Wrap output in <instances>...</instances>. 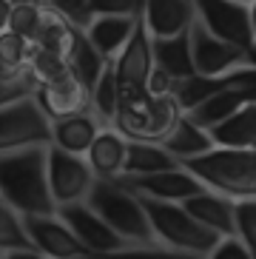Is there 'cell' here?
<instances>
[{
	"instance_id": "21",
	"label": "cell",
	"mask_w": 256,
	"mask_h": 259,
	"mask_svg": "<svg viewBox=\"0 0 256 259\" xmlns=\"http://www.w3.org/2000/svg\"><path fill=\"white\" fill-rule=\"evenodd\" d=\"M211 137L217 148H234V151L256 148V103H248L234 117L211 128Z\"/></svg>"
},
{
	"instance_id": "42",
	"label": "cell",
	"mask_w": 256,
	"mask_h": 259,
	"mask_svg": "<svg viewBox=\"0 0 256 259\" xmlns=\"http://www.w3.org/2000/svg\"><path fill=\"white\" fill-rule=\"evenodd\" d=\"M236 3H245V6H250V3H253V0H236Z\"/></svg>"
},
{
	"instance_id": "20",
	"label": "cell",
	"mask_w": 256,
	"mask_h": 259,
	"mask_svg": "<svg viewBox=\"0 0 256 259\" xmlns=\"http://www.w3.org/2000/svg\"><path fill=\"white\" fill-rule=\"evenodd\" d=\"M106 128L97 114H77L68 120L54 122V145L68 154H89L94 140L100 137V131Z\"/></svg>"
},
{
	"instance_id": "9",
	"label": "cell",
	"mask_w": 256,
	"mask_h": 259,
	"mask_svg": "<svg viewBox=\"0 0 256 259\" xmlns=\"http://www.w3.org/2000/svg\"><path fill=\"white\" fill-rule=\"evenodd\" d=\"M191 49H194L196 74L202 77H222L234 69H242V66H253L250 52L219 40L199 20H194V26H191Z\"/></svg>"
},
{
	"instance_id": "5",
	"label": "cell",
	"mask_w": 256,
	"mask_h": 259,
	"mask_svg": "<svg viewBox=\"0 0 256 259\" xmlns=\"http://www.w3.org/2000/svg\"><path fill=\"white\" fill-rule=\"evenodd\" d=\"M117 234L131 245H157V234L151 228L148 211L140 197L128 191L120 180H97L91 197L86 199Z\"/></svg>"
},
{
	"instance_id": "22",
	"label": "cell",
	"mask_w": 256,
	"mask_h": 259,
	"mask_svg": "<svg viewBox=\"0 0 256 259\" xmlns=\"http://www.w3.org/2000/svg\"><path fill=\"white\" fill-rule=\"evenodd\" d=\"M250 100H248V92L245 89H222V92L211 94V97L199 103L196 108H191L188 117L196 122V125H202V128H217L219 122H225L228 117H234L239 108H245Z\"/></svg>"
},
{
	"instance_id": "11",
	"label": "cell",
	"mask_w": 256,
	"mask_h": 259,
	"mask_svg": "<svg viewBox=\"0 0 256 259\" xmlns=\"http://www.w3.org/2000/svg\"><path fill=\"white\" fill-rule=\"evenodd\" d=\"M57 213L66 220L68 228L77 234V239L86 245L89 253H114V251H122V248H131V242H125L89 202L63 205Z\"/></svg>"
},
{
	"instance_id": "34",
	"label": "cell",
	"mask_w": 256,
	"mask_h": 259,
	"mask_svg": "<svg viewBox=\"0 0 256 259\" xmlns=\"http://www.w3.org/2000/svg\"><path fill=\"white\" fill-rule=\"evenodd\" d=\"M236 236L250 248L256 256V199L236 202Z\"/></svg>"
},
{
	"instance_id": "29",
	"label": "cell",
	"mask_w": 256,
	"mask_h": 259,
	"mask_svg": "<svg viewBox=\"0 0 256 259\" xmlns=\"http://www.w3.org/2000/svg\"><path fill=\"white\" fill-rule=\"evenodd\" d=\"M86 259H205V256L177 251V248L157 242V245H131V248H122V251L114 253H89Z\"/></svg>"
},
{
	"instance_id": "44",
	"label": "cell",
	"mask_w": 256,
	"mask_h": 259,
	"mask_svg": "<svg viewBox=\"0 0 256 259\" xmlns=\"http://www.w3.org/2000/svg\"><path fill=\"white\" fill-rule=\"evenodd\" d=\"M253 259H256V256H253Z\"/></svg>"
},
{
	"instance_id": "7",
	"label": "cell",
	"mask_w": 256,
	"mask_h": 259,
	"mask_svg": "<svg viewBox=\"0 0 256 259\" xmlns=\"http://www.w3.org/2000/svg\"><path fill=\"white\" fill-rule=\"evenodd\" d=\"M100 177L94 174L89 157L83 154H68L57 145L49 148V185H52L57 208L77 205L91 197Z\"/></svg>"
},
{
	"instance_id": "8",
	"label": "cell",
	"mask_w": 256,
	"mask_h": 259,
	"mask_svg": "<svg viewBox=\"0 0 256 259\" xmlns=\"http://www.w3.org/2000/svg\"><path fill=\"white\" fill-rule=\"evenodd\" d=\"M194 6H196V20L211 34H217L225 43L245 49L253 57L256 34L253 26H250V6L236 3V0H194Z\"/></svg>"
},
{
	"instance_id": "23",
	"label": "cell",
	"mask_w": 256,
	"mask_h": 259,
	"mask_svg": "<svg viewBox=\"0 0 256 259\" xmlns=\"http://www.w3.org/2000/svg\"><path fill=\"white\" fill-rule=\"evenodd\" d=\"M162 148H165L168 154H174L180 162H188V160H194V157H202V154L214 151L217 145H214L211 131L202 128V125H196V122L185 114L182 122L177 125V131L162 143Z\"/></svg>"
},
{
	"instance_id": "27",
	"label": "cell",
	"mask_w": 256,
	"mask_h": 259,
	"mask_svg": "<svg viewBox=\"0 0 256 259\" xmlns=\"http://www.w3.org/2000/svg\"><path fill=\"white\" fill-rule=\"evenodd\" d=\"M106 66H108V60L91 46V40L86 37V31H83L80 40H77L74 52H71V74H74L77 80H83L89 89H94V85L100 83L103 71H106Z\"/></svg>"
},
{
	"instance_id": "2",
	"label": "cell",
	"mask_w": 256,
	"mask_h": 259,
	"mask_svg": "<svg viewBox=\"0 0 256 259\" xmlns=\"http://www.w3.org/2000/svg\"><path fill=\"white\" fill-rule=\"evenodd\" d=\"M185 117V108L177 94L154 97L145 89H125L122 85V103L114 120V128L131 143H157L162 145L171 137L177 125Z\"/></svg>"
},
{
	"instance_id": "10",
	"label": "cell",
	"mask_w": 256,
	"mask_h": 259,
	"mask_svg": "<svg viewBox=\"0 0 256 259\" xmlns=\"http://www.w3.org/2000/svg\"><path fill=\"white\" fill-rule=\"evenodd\" d=\"M114 180H120L128 191H134L140 197L165 199V202H185V199L196 197V194H202L208 188L185 165L174 168V171H159V174H143V177L120 174V177H114Z\"/></svg>"
},
{
	"instance_id": "16",
	"label": "cell",
	"mask_w": 256,
	"mask_h": 259,
	"mask_svg": "<svg viewBox=\"0 0 256 259\" xmlns=\"http://www.w3.org/2000/svg\"><path fill=\"white\" fill-rule=\"evenodd\" d=\"M182 205L219 236H236V199L219 194V191L205 188L202 194L185 199Z\"/></svg>"
},
{
	"instance_id": "41",
	"label": "cell",
	"mask_w": 256,
	"mask_h": 259,
	"mask_svg": "<svg viewBox=\"0 0 256 259\" xmlns=\"http://www.w3.org/2000/svg\"><path fill=\"white\" fill-rule=\"evenodd\" d=\"M245 92H248V100H250V103H256V83L250 85V89H245Z\"/></svg>"
},
{
	"instance_id": "15",
	"label": "cell",
	"mask_w": 256,
	"mask_h": 259,
	"mask_svg": "<svg viewBox=\"0 0 256 259\" xmlns=\"http://www.w3.org/2000/svg\"><path fill=\"white\" fill-rule=\"evenodd\" d=\"M145 23L154 37H177L196 20L194 0H145Z\"/></svg>"
},
{
	"instance_id": "19",
	"label": "cell",
	"mask_w": 256,
	"mask_h": 259,
	"mask_svg": "<svg viewBox=\"0 0 256 259\" xmlns=\"http://www.w3.org/2000/svg\"><path fill=\"white\" fill-rule=\"evenodd\" d=\"M154 60L174 80L196 77L194 49H191V29L177 34V37H154Z\"/></svg>"
},
{
	"instance_id": "35",
	"label": "cell",
	"mask_w": 256,
	"mask_h": 259,
	"mask_svg": "<svg viewBox=\"0 0 256 259\" xmlns=\"http://www.w3.org/2000/svg\"><path fill=\"white\" fill-rule=\"evenodd\" d=\"M145 0H91L94 17L100 15H122V17H137L143 15Z\"/></svg>"
},
{
	"instance_id": "43",
	"label": "cell",
	"mask_w": 256,
	"mask_h": 259,
	"mask_svg": "<svg viewBox=\"0 0 256 259\" xmlns=\"http://www.w3.org/2000/svg\"><path fill=\"white\" fill-rule=\"evenodd\" d=\"M253 66H256V46H253Z\"/></svg>"
},
{
	"instance_id": "39",
	"label": "cell",
	"mask_w": 256,
	"mask_h": 259,
	"mask_svg": "<svg viewBox=\"0 0 256 259\" xmlns=\"http://www.w3.org/2000/svg\"><path fill=\"white\" fill-rule=\"evenodd\" d=\"M46 0H12V6H43Z\"/></svg>"
},
{
	"instance_id": "17",
	"label": "cell",
	"mask_w": 256,
	"mask_h": 259,
	"mask_svg": "<svg viewBox=\"0 0 256 259\" xmlns=\"http://www.w3.org/2000/svg\"><path fill=\"white\" fill-rule=\"evenodd\" d=\"M137 17H122V15H100L91 20V26L86 29V37L91 40V46L97 49L108 63H114L120 57V52L128 46V40L137 31Z\"/></svg>"
},
{
	"instance_id": "25",
	"label": "cell",
	"mask_w": 256,
	"mask_h": 259,
	"mask_svg": "<svg viewBox=\"0 0 256 259\" xmlns=\"http://www.w3.org/2000/svg\"><path fill=\"white\" fill-rule=\"evenodd\" d=\"M17 251H37V245L29 234L26 213H20L9 202H0V253Z\"/></svg>"
},
{
	"instance_id": "18",
	"label": "cell",
	"mask_w": 256,
	"mask_h": 259,
	"mask_svg": "<svg viewBox=\"0 0 256 259\" xmlns=\"http://www.w3.org/2000/svg\"><path fill=\"white\" fill-rule=\"evenodd\" d=\"M128 143H131V140L122 137L114 125H106V128L100 131V137L94 140L91 151L86 154L91 168H94V174H97L100 180H114V177L122 174L125 157H128Z\"/></svg>"
},
{
	"instance_id": "4",
	"label": "cell",
	"mask_w": 256,
	"mask_h": 259,
	"mask_svg": "<svg viewBox=\"0 0 256 259\" xmlns=\"http://www.w3.org/2000/svg\"><path fill=\"white\" fill-rule=\"evenodd\" d=\"M140 202L148 211L157 242L168 245V248H177V251L196 253V256L208 259L214 248L222 242V236L214 234L211 228H205L182 202H165V199H151V197H140Z\"/></svg>"
},
{
	"instance_id": "40",
	"label": "cell",
	"mask_w": 256,
	"mask_h": 259,
	"mask_svg": "<svg viewBox=\"0 0 256 259\" xmlns=\"http://www.w3.org/2000/svg\"><path fill=\"white\" fill-rule=\"evenodd\" d=\"M250 26H253V34H256V0L250 3Z\"/></svg>"
},
{
	"instance_id": "30",
	"label": "cell",
	"mask_w": 256,
	"mask_h": 259,
	"mask_svg": "<svg viewBox=\"0 0 256 259\" xmlns=\"http://www.w3.org/2000/svg\"><path fill=\"white\" fill-rule=\"evenodd\" d=\"M40 80L37 74L29 69L17 71V74H6L0 77V100H3V106H9V103H17V100H26V97H37L40 92Z\"/></svg>"
},
{
	"instance_id": "1",
	"label": "cell",
	"mask_w": 256,
	"mask_h": 259,
	"mask_svg": "<svg viewBox=\"0 0 256 259\" xmlns=\"http://www.w3.org/2000/svg\"><path fill=\"white\" fill-rule=\"evenodd\" d=\"M52 148V145H49ZM49 148H17L0 157V202H9L26 217L57 213L49 185Z\"/></svg>"
},
{
	"instance_id": "36",
	"label": "cell",
	"mask_w": 256,
	"mask_h": 259,
	"mask_svg": "<svg viewBox=\"0 0 256 259\" xmlns=\"http://www.w3.org/2000/svg\"><path fill=\"white\" fill-rule=\"evenodd\" d=\"M208 259H253V253L239 236H222V242L214 248Z\"/></svg>"
},
{
	"instance_id": "37",
	"label": "cell",
	"mask_w": 256,
	"mask_h": 259,
	"mask_svg": "<svg viewBox=\"0 0 256 259\" xmlns=\"http://www.w3.org/2000/svg\"><path fill=\"white\" fill-rule=\"evenodd\" d=\"M177 83H180V80H174L168 71H162V69L157 66V69L151 71V77H148V94H154V97L177 94Z\"/></svg>"
},
{
	"instance_id": "12",
	"label": "cell",
	"mask_w": 256,
	"mask_h": 259,
	"mask_svg": "<svg viewBox=\"0 0 256 259\" xmlns=\"http://www.w3.org/2000/svg\"><path fill=\"white\" fill-rule=\"evenodd\" d=\"M114 66H117V77L125 89H145L148 92V77L157 69V60H154V34L145 23V15H140L134 37L128 40V46L120 52Z\"/></svg>"
},
{
	"instance_id": "6",
	"label": "cell",
	"mask_w": 256,
	"mask_h": 259,
	"mask_svg": "<svg viewBox=\"0 0 256 259\" xmlns=\"http://www.w3.org/2000/svg\"><path fill=\"white\" fill-rule=\"evenodd\" d=\"M54 145V120L43 111L37 97H26L3 106L0 114V148H49Z\"/></svg>"
},
{
	"instance_id": "3",
	"label": "cell",
	"mask_w": 256,
	"mask_h": 259,
	"mask_svg": "<svg viewBox=\"0 0 256 259\" xmlns=\"http://www.w3.org/2000/svg\"><path fill=\"white\" fill-rule=\"evenodd\" d=\"M211 191L236 199H256V148H214V151L182 162Z\"/></svg>"
},
{
	"instance_id": "33",
	"label": "cell",
	"mask_w": 256,
	"mask_h": 259,
	"mask_svg": "<svg viewBox=\"0 0 256 259\" xmlns=\"http://www.w3.org/2000/svg\"><path fill=\"white\" fill-rule=\"evenodd\" d=\"M54 12H60L68 23H74L77 29H89L91 20H94V12H91V0H46Z\"/></svg>"
},
{
	"instance_id": "38",
	"label": "cell",
	"mask_w": 256,
	"mask_h": 259,
	"mask_svg": "<svg viewBox=\"0 0 256 259\" xmlns=\"http://www.w3.org/2000/svg\"><path fill=\"white\" fill-rule=\"evenodd\" d=\"M0 259H52L40 251H17V253H0Z\"/></svg>"
},
{
	"instance_id": "28",
	"label": "cell",
	"mask_w": 256,
	"mask_h": 259,
	"mask_svg": "<svg viewBox=\"0 0 256 259\" xmlns=\"http://www.w3.org/2000/svg\"><path fill=\"white\" fill-rule=\"evenodd\" d=\"M34 43L15 31H0V60H3V77L17 74V71L29 69L31 57H34Z\"/></svg>"
},
{
	"instance_id": "26",
	"label": "cell",
	"mask_w": 256,
	"mask_h": 259,
	"mask_svg": "<svg viewBox=\"0 0 256 259\" xmlns=\"http://www.w3.org/2000/svg\"><path fill=\"white\" fill-rule=\"evenodd\" d=\"M91 100H94V114L103 120V125H114L120 103H122V83L117 77V66L114 63H108L103 77H100V83L91 89Z\"/></svg>"
},
{
	"instance_id": "31",
	"label": "cell",
	"mask_w": 256,
	"mask_h": 259,
	"mask_svg": "<svg viewBox=\"0 0 256 259\" xmlns=\"http://www.w3.org/2000/svg\"><path fill=\"white\" fill-rule=\"evenodd\" d=\"M43 17H46V3L43 6H15L6 20V26L0 31H15V34H20V37L34 43L40 34V26H43Z\"/></svg>"
},
{
	"instance_id": "32",
	"label": "cell",
	"mask_w": 256,
	"mask_h": 259,
	"mask_svg": "<svg viewBox=\"0 0 256 259\" xmlns=\"http://www.w3.org/2000/svg\"><path fill=\"white\" fill-rule=\"evenodd\" d=\"M31 71L37 74L40 83H54L71 74V60L60 52H49V49H34L31 57Z\"/></svg>"
},
{
	"instance_id": "13",
	"label": "cell",
	"mask_w": 256,
	"mask_h": 259,
	"mask_svg": "<svg viewBox=\"0 0 256 259\" xmlns=\"http://www.w3.org/2000/svg\"><path fill=\"white\" fill-rule=\"evenodd\" d=\"M29 234L37 245V251L52 259H86L89 251L77 239V234L66 225L60 213H46V217H26Z\"/></svg>"
},
{
	"instance_id": "14",
	"label": "cell",
	"mask_w": 256,
	"mask_h": 259,
	"mask_svg": "<svg viewBox=\"0 0 256 259\" xmlns=\"http://www.w3.org/2000/svg\"><path fill=\"white\" fill-rule=\"evenodd\" d=\"M37 103L54 122L77 117V114H94L91 89L83 80H77L74 74L54 80V83H43L37 92Z\"/></svg>"
},
{
	"instance_id": "24",
	"label": "cell",
	"mask_w": 256,
	"mask_h": 259,
	"mask_svg": "<svg viewBox=\"0 0 256 259\" xmlns=\"http://www.w3.org/2000/svg\"><path fill=\"white\" fill-rule=\"evenodd\" d=\"M180 165L182 162L157 143H128V157L122 174L143 177V174H159V171H174Z\"/></svg>"
}]
</instances>
